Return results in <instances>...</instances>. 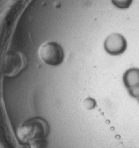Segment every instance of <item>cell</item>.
I'll use <instances>...</instances> for the list:
<instances>
[{
	"mask_svg": "<svg viewBox=\"0 0 139 148\" xmlns=\"http://www.w3.org/2000/svg\"><path fill=\"white\" fill-rule=\"evenodd\" d=\"M129 92L132 97L139 99V85H137L136 86H135L131 89H129Z\"/></svg>",
	"mask_w": 139,
	"mask_h": 148,
	"instance_id": "8992f818",
	"label": "cell"
},
{
	"mask_svg": "<svg viewBox=\"0 0 139 148\" xmlns=\"http://www.w3.org/2000/svg\"><path fill=\"white\" fill-rule=\"evenodd\" d=\"M128 47L125 37L119 33H112L107 36L104 41V49L111 56H119L123 54Z\"/></svg>",
	"mask_w": 139,
	"mask_h": 148,
	"instance_id": "7a4b0ae2",
	"label": "cell"
},
{
	"mask_svg": "<svg viewBox=\"0 0 139 148\" xmlns=\"http://www.w3.org/2000/svg\"><path fill=\"white\" fill-rule=\"evenodd\" d=\"M111 1H112L113 5L114 6H116L117 8L127 9L131 5L133 0H111Z\"/></svg>",
	"mask_w": 139,
	"mask_h": 148,
	"instance_id": "5b68a950",
	"label": "cell"
},
{
	"mask_svg": "<svg viewBox=\"0 0 139 148\" xmlns=\"http://www.w3.org/2000/svg\"><path fill=\"white\" fill-rule=\"evenodd\" d=\"M123 80L128 90L139 85V68L132 67L128 69L123 74Z\"/></svg>",
	"mask_w": 139,
	"mask_h": 148,
	"instance_id": "277c9868",
	"label": "cell"
},
{
	"mask_svg": "<svg viewBox=\"0 0 139 148\" xmlns=\"http://www.w3.org/2000/svg\"><path fill=\"white\" fill-rule=\"evenodd\" d=\"M38 56L42 63L51 67L59 66L64 60V51L56 42H47L42 44L38 49Z\"/></svg>",
	"mask_w": 139,
	"mask_h": 148,
	"instance_id": "6da1fadb",
	"label": "cell"
},
{
	"mask_svg": "<svg viewBox=\"0 0 139 148\" xmlns=\"http://www.w3.org/2000/svg\"><path fill=\"white\" fill-rule=\"evenodd\" d=\"M24 68L25 58L20 53L16 52L7 55L3 67V71L5 75L8 77L17 76Z\"/></svg>",
	"mask_w": 139,
	"mask_h": 148,
	"instance_id": "3957f363",
	"label": "cell"
}]
</instances>
